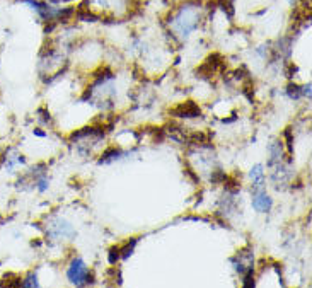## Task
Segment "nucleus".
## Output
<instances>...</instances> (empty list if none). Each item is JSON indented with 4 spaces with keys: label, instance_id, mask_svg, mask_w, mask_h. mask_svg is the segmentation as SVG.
Returning a JSON list of instances; mask_svg holds the SVG:
<instances>
[{
    "label": "nucleus",
    "instance_id": "10",
    "mask_svg": "<svg viewBox=\"0 0 312 288\" xmlns=\"http://www.w3.org/2000/svg\"><path fill=\"white\" fill-rule=\"evenodd\" d=\"M137 242H138L137 239H133V241H131V244H128L125 249H121V258H123V259L130 258V256L133 254V249H135V246H137Z\"/></svg>",
    "mask_w": 312,
    "mask_h": 288
},
{
    "label": "nucleus",
    "instance_id": "14",
    "mask_svg": "<svg viewBox=\"0 0 312 288\" xmlns=\"http://www.w3.org/2000/svg\"><path fill=\"white\" fill-rule=\"evenodd\" d=\"M46 2H48V3H55V5H58L60 0H46Z\"/></svg>",
    "mask_w": 312,
    "mask_h": 288
},
{
    "label": "nucleus",
    "instance_id": "8",
    "mask_svg": "<svg viewBox=\"0 0 312 288\" xmlns=\"http://www.w3.org/2000/svg\"><path fill=\"white\" fill-rule=\"evenodd\" d=\"M21 287H39L38 275H36L34 271H31V273L24 278V282H21Z\"/></svg>",
    "mask_w": 312,
    "mask_h": 288
},
{
    "label": "nucleus",
    "instance_id": "5",
    "mask_svg": "<svg viewBox=\"0 0 312 288\" xmlns=\"http://www.w3.org/2000/svg\"><path fill=\"white\" fill-rule=\"evenodd\" d=\"M268 152H270V161H268V166L273 167V166H277V164L282 162V155H283L282 142H271L270 147H268Z\"/></svg>",
    "mask_w": 312,
    "mask_h": 288
},
{
    "label": "nucleus",
    "instance_id": "7",
    "mask_svg": "<svg viewBox=\"0 0 312 288\" xmlns=\"http://www.w3.org/2000/svg\"><path fill=\"white\" fill-rule=\"evenodd\" d=\"M287 96H289V99L292 101H299V99L302 97V93H301V87L297 86V84H289L287 86Z\"/></svg>",
    "mask_w": 312,
    "mask_h": 288
},
{
    "label": "nucleus",
    "instance_id": "2",
    "mask_svg": "<svg viewBox=\"0 0 312 288\" xmlns=\"http://www.w3.org/2000/svg\"><path fill=\"white\" fill-rule=\"evenodd\" d=\"M273 206V199L266 194L265 190H259L253 193V208L258 213H268Z\"/></svg>",
    "mask_w": 312,
    "mask_h": 288
},
{
    "label": "nucleus",
    "instance_id": "13",
    "mask_svg": "<svg viewBox=\"0 0 312 288\" xmlns=\"http://www.w3.org/2000/svg\"><path fill=\"white\" fill-rule=\"evenodd\" d=\"M33 133L36 135V137H39V138H45L46 137V131H41V128H34Z\"/></svg>",
    "mask_w": 312,
    "mask_h": 288
},
{
    "label": "nucleus",
    "instance_id": "6",
    "mask_svg": "<svg viewBox=\"0 0 312 288\" xmlns=\"http://www.w3.org/2000/svg\"><path fill=\"white\" fill-rule=\"evenodd\" d=\"M121 155H123L121 150H118V149H107L101 155V159H99V164H106V162L114 161V159H121Z\"/></svg>",
    "mask_w": 312,
    "mask_h": 288
},
{
    "label": "nucleus",
    "instance_id": "1",
    "mask_svg": "<svg viewBox=\"0 0 312 288\" xmlns=\"http://www.w3.org/2000/svg\"><path fill=\"white\" fill-rule=\"evenodd\" d=\"M67 278L75 287H84L93 283V275L89 273V268L86 266V263L81 258H75L70 261L69 268H67Z\"/></svg>",
    "mask_w": 312,
    "mask_h": 288
},
{
    "label": "nucleus",
    "instance_id": "3",
    "mask_svg": "<svg viewBox=\"0 0 312 288\" xmlns=\"http://www.w3.org/2000/svg\"><path fill=\"white\" fill-rule=\"evenodd\" d=\"M265 167L261 166V164H256V166L251 167L249 171V176L251 179H253V193L259 190H265Z\"/></svg>",
    "mask_w": 312,
    "mask_h": 288
},
{
    "label": "nucleus",
    "instance_id": "12",
    "mask_svg": "<svg viewBox=\"0 0 312 288\" xmlns=\"http://www.w3.org/2000/svg\"><path fill=\"white\" fill-rule=\"evenodd\" d=\"M301 93L304 97H307V99H311V82H307L306 86L301 87Z\"/></svg>",
    "mask_w": 312,
    "mask_h": 288
},
{
    "label": "nucleus",
    "instance_id": "4",
    "mask_svg": "<svg viewBox=\"0 0 312 288\" xmlns=\"http://www.w3.org/2000/svg\"><path fill=\"white\" fill-rule=\"evenodd\" d=\"M173 114H176L178 118H198L200 109L193 102H186V104H181V106L176 107V109L173 111Z\"/></svg>",
    "mask_w": 312,
    "mask_h": 288
},
{
    "label": "nucleus",
    "instance_id": "11",
    "mask_svg": "<svg viewBox=\"0 0 312 288\" xmlns=\"http://www.w3.org/2000/svg\"><path fill=\"white\" fill-rule=\"evenodd\" d=\"M36 188H38L39 193H45V191L48 190V179H46V176H41V178L36 179Z\"/></svg>",
    "mask_w": 312,
    "mask_h": 288
},
{
    "label": "nucleus",
    "instance_id": "9",
    "mask_svg": "<svg viewBox=\"0 0 312 288\" xmlns=\"http://www.w3.org/2000/svg\"><path fill=\"white\" fill-rule=\"evenodd\" d=\"M121 258V247H111V253H109V263L111 265H116Z\"/></svg>",
    "mask_w": 312,
    "mask_h": 288
}]
</instances>
